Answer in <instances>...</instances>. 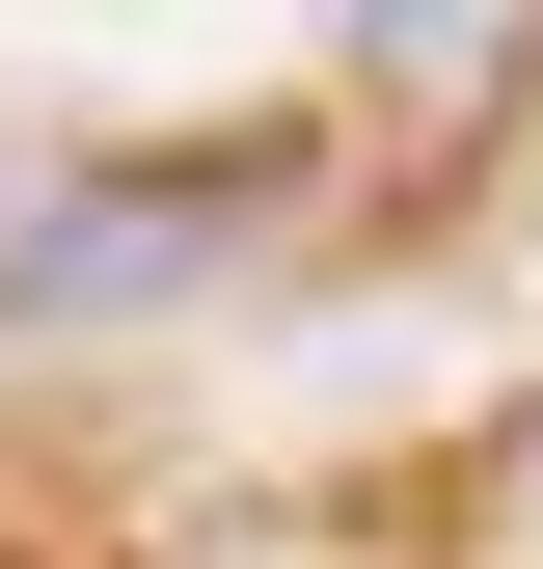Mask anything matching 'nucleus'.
I'll use <instances>...</instances> for the list:
<instances>
[{"label": "nucleus", "mask_w": 543, "mask_h": 569, "mask_svg": "<svg viewBox=\"0 0 543 569\" xmlns=\"http://www.w3.org/2000/svg\"><path fill=\"white\" fill-rule=\"evenodd\" d=\"M272 136H218V163H109V190H55V218H0V299H136V271H190V244H245L272 218Z\"/></svg>", "instance_id": "1"}]
</instances>
